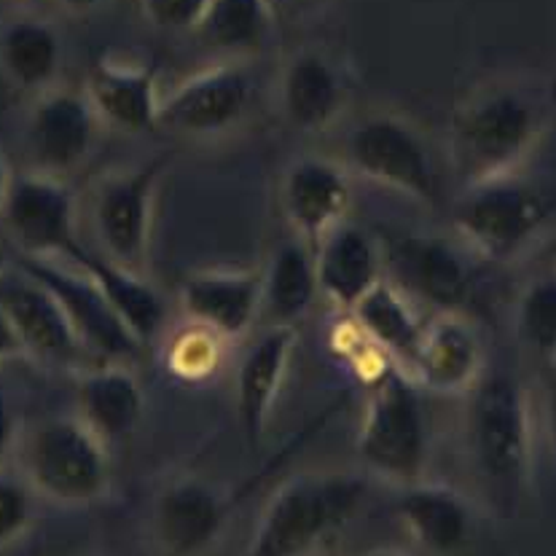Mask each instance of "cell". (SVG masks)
Segmentation results:
<instances>
[{"mask_svg":"<svg viewBox=\"0 0 556 556\" xmlns=\"http://www.w3.org/2000/svg\"><path fill=\"white\" fill-rule=\"evenodd\" d=\"M235 497L202 476H175L151 503V541L159 556H202L226 532Z\"/></svg>","mask_w":556,"mask_h":556,"instance_id":"cell-14","label":"cell"},{"mask_svg":"<svg viewBox=\"0 0 556 556\" xmlns=\"http://www.w3.org/2000/svg\"><path fill=\"white\" fill-rule=\"evenodd\" d=\"M84 92L111 132L143 135L156 129L164 92L149 65L102 56L89 71Z\"/></svg>","mask_w":556,"mask_h":556,"instance_id":"cell-24","label":"cell"},{"mask_svg":"<svg viewBox=\"0 0 556 556\" xmlns=\"http://www.w3.org/2000/svg\"><path fill=\"white\" fill-rule=\"evenodd\" d=\"M180 312L226 342L245 339L261 320V269H197L180 282Z\"/></svg>","mask_w":556,"mask_h":556,"instance_id":"cell-22","label":"cell"},{"mask_svg":"<svg viewBox=\"0 0 556 556\" xmlns=\"http://www.w3.org/2000/svg\"><path fill=\"white\" fill-rule=\"evenodd\" d=\"M226 342L210 328L200 323L186 320L184 328L173 331L164 342V368L173 374L180 382H204V379L215 377L226 361Z\"/></svg>","mask_w":556,"mask_h":556,"instance_id":"cell-31","label":"cell"},{"mask_svg":"<svg viewBox=\"0 0 556 556\" xmlns=\"http://www.w3.org/2000/svg\"><path fill=\"white\" fill-rule=\"evenodd\" d=\"M20 419H16L14 404H11V395L5 390L3 379H0V468L5 465V459L14 455L16 439H20Z\"/></svg>","mask_w":556,"mask_h":556,"instance_id":"cell-34","label":"cell"},{"mask_svg":"<svg viewBox=\"0 0 556 556\" xmlns=\"http://www.w3.org/2000/svg\"><path fill=\"white\" fill-rule=\"evenodd\" d=\"M14 261L49 288L89 361L129 363V366L140 361L143 344L124 328V323L118 320L116 312L111 309L100 288L81 266L62 258H16L14 255Z\"/></svg>","mask_w":556,"mask_h":556,"instance_id":"cell-13","label":"cell"},{"mask_svg":"<svg viewBox=\"0 0 556 556\" xmlns=\"http://www.w3.org/2000/svg\"><path fill=\"white\" fill-rule=\"evenodd\" d=\"M425 395L401 366H390L368 384L355 435L357 463L368 479L401 490L428 476L433 439Z\"/></svg>","mask_w":556,"mask_h":556,"instance_id":"cell-5","label":"cell"},{"mask_svg":"<svg viewBox=\"0 0 556 556\" xmlns=\"http://www.w3.org/2000/svg\"><path fill=\"white\" fill-rule=\"evenodd\" d=\"M62 5H65L67 11H73V14H87V11H94L100 9V5H105L108 0H60Z\"/></svg>","mask_w":556,"mask_h":556,"instance_id":"cell-38","label":"cell"},{"mask_svg":"<svg viewBox=\"0 0 556 556\" xmlns=\"http://www.w3.org/2000/svg\"><path fill=\"white\" fill-rule=\"evenodd\" d=\"M140 3L153 27L167 33H186L200 25L210 0H140Z\"/></svg>","mask_w":556,"mask_h":556,"instance_id":"cell-33","label":"cell"},{"mask_svg":"<svg viewBox=\"0 0 556 556\" xmlns=\"http://www.w3.org/2000/svg\"><path fill=\"white\" fill-rule=\"evenodd\" d=\"M554 194L521 169L459 189L455 237L484 264H508L538 242L554 215Z\"/></svg>","mask_w":556,"mask_h":556,"instance_id":"cell-6","label":"cell"},{"mask_svg":"<svg viewBox=\"0 0 556 556\" xmlns=\"http://www.w3.org/2000/svg\"><path fill=\"white\" fill-rule=\"evenodd\" d=\"M14 455L22 479L51 506L89 508L111 492V450L76 414H51L22 428Z\"/></svg>","mask_w":556,"mask_h":556,"instance_id":"cell-4","label":"cell"},{"mask_svg":"<svg viewBox=\"0 0 556 556\" xmlns=\"http://www.w3.org/2000/svg\"><path fill=\"white\" fill-rule=\"evenodd\" d=\"M465 457L481 501L516 516L532 492L535 435L530 393L510 371H490L465 395Z\"/></svg>","mask_w":556,"mask_h":556,"instance_id":"cell-2","label":"cell"},{"mask_svg":"<svg viewBox=\"0 0 556 556\" xmlns=\"http://www.w3.org/2000/svg\"><path fill=\"white\" fill-rule=\"evenodd\" d=\"M16 357H25V353H22V344L20 339H16L14 326H11V320L5 317V312L0 309V366L16 361Z\"/></svg>","mask_w":556,"mask_h":556,"instance_id":"cell-36","label":"cell"},{"mask_svg":"<svg viewBox=\"0 0 556 556\" xmlns=\"http://www.w3.org/2000/svg\"><path fill=\"white\" fill-rule=\"evenodd\" d=\"M299 328H264L248 344L235 371V412L240 433L251 450H258L271 422L282 384L296 355Z\"/></svg>","mask_w":556,"mask_h":556,"instance_id":"cell-20","label":"cell"},{"mask_svg":"<svg viewBox=\"0 0 556 556\" xmlns=\"http://www.w3.org/2000/svg\"><path fill=\"white\" fill-rule=\"evenodd\" d=\"M554 269H556V258H554Z\"/></svg>","mask_w":556,"mask_h":556,"instance_id":"cell-42","label":"cell"},{"mask_svg":"<svg viewBox=\"0 0 556 556\" xmlns=\"http://www.w3.org/2000/svg\"><path fill=\"white\" fill-rule=\"evenodd\" d=\"M0 229L16 258L67 261L81 248L76 189L71 180L36 169L14 173L0 210Z\"/></svg>","mask_w":556,"mask_h":556,"instance_id":"cell-10","label":"cell"},{"mask_svg":"<svg viewBox=\"0 0 556 556\" xmlns=\"http://www.w3.org/2000/svg\"><path fill=\"white\" fill-rule=\"evenodd\" d=\"M0 309L14 326L25 357L65 371L89 366V357L73 333L62 306L51 296L49 288L22 269L16 261L0 275Z\"/></svg>","mask_w":556,"mask_h":556,"instance_id":"cell-16","label":"cell"},{"mask_svg":"<svg viewBox=\"0 0 556 556\" xmlns=\"http://www.w3.org/2000/svg\"><path fill=\"white\" fill-rule=\"evenodd\" d=\"M312 255H315L320 299H326L342 315H350L355 304L379 280H384L382 242L350 218L333 231H328L312 248Z\"/></svg>","mask_w":556,"mask_h":556,"instance_id":"cell-23","label":"cell"},{"mask_svg":"<svg viewBox=\"0 0 556 556\" xmlns=\"http://www.w3.org/2000/svg\"><path fill=\"white\" fill-rule=\"evenodd\" d=\"M167 164V153H159L138 167L113 169L94 184L89 200L98 253L140 275H149L159 186Z\"/></svg>","mask_w":556,"mask_h":556,"instance_id":"cell-8","label":"cell"},{"mask_svg":"<svg viewBox=\"0 0 556 556\" xmlns=\"http://www.w3.org/2000/svg\"><path fill=\"white\" fill-rule=\"evenodd\" d=\"M486 368L484 337L468 312H435L422 323L404 371L425 393L465 399Z\"/></svg>","mask_w":556,"mask_h":556,"instance_id":"cell-15","label":"cell"},{"mask_svg":"<svg viewBox=\"0 0 556 556\" xmlns=\"http://www.w3.org/2000/svg\"><path fill=\"white\" fill-rule=\"evenodd\" d=\"M102 132L84 87L54 84L36 94L22 124V153L25 169L71 180L98 151Z\"/></svg>","mask_w":556,"mask_h":556,"instance_id":"cell-11","label":"cell"},{"mask_svg":"<svg viewBox=\"0 0 556 556\" xmlns=\"http://www.w3.org/2000/svg\"><path fill=\"white\" fill-rule=\"evenodd\" d=\"M554 371H556V366H554Z\"/></svg>","mask_w":556,"mask_h":556,"instance_id":"cell-43","label":"cell"},{"mask_svg":"<svg viewBox=\"0 0 556 556\" xmlns=\"http://www.w3.org/2000/svg\"><path fill=\"white\" fill-rule=\"evenodd\" d=\"M384 277L417 306L430 312H465L479 286V261L457 237H384Z\"/></svg>","mask_w":556,"mask_h":556,"instance_id":"cell-9","label":"cell"},{"mask_svg":"<svg viewBox=\"0 0 556 556\" xmlns=\"http://www.w3.org/2000/svg\"><path fill=\"white\" fill-rule=\"evenodd\" d=\"M514 333L532 361L556 366V269L525 282L514 304Z\"/></svg>","mask_w":556,"mask_h":556,"instance_id":"cell-30","label":"cell"},{"mask_svg":"<svg viewBox=\"0 0 556 556\" xmlns=\"http://www.w3.org/2000/svg\"><path fill=\"white\" fill-rule=\"evenodd\" d=\"M363 470H306L282 481L261 508L242 556H315L366 506Z\"/></svg>","mask_w":556,"mask_h":556,"instance_id":"cell-3","label":"cell"},{"mask_svg":"<svg viewBox=\"0 0 556 556\" xmlns=\"http://www.w3.org/2000/svg\"><path fill=\"white\" fill-rule=\"evenodd\" d=\"M67 261L81 266L92 277V282L100 288L105 302L116 312L124 328L143 344V350L151 348L162 337L169 320V306L162 291L149 280V275H140V271L127 269V266L113 264L105 255L89 251L84 245Z\"/></svg>","mask_w":556,"mask_h":556,"instance_id":"cell-25","label":"cell"},{"mask_svg":"<svg viewBox=\"0 0 556 556\" xmlns=\"http://www.w3.org/2000/svg\"><path fill=\"white\" fill-rule=\"evenodd\" d=\"M353 180L342 159L304 153L288 162L280 178V213L291 237L315 248L344 224L353 210Z\"/></svg>","mask_w":556,"mask_h":556,"instance_id":"cell-17","label":"cell"},{"mask_svg":"<svg viewBox=\"0 0 556 556\" xmlns=\"http://www.w3.org/2000/svg\"><path fill=\"white\" fill-rule=\"evenodd\" d=\"M282 3L293 11H312V9H317L320 3H326V0H282Z\"/></svg>","mask_w":556,"mask_h":556,"instance_id":"cell-39","label":"cell"},{"mask_svg":"<svg viewBox=\"0 0 556 556\" xmlns=\"http://www.w3.org/2000/svg\"><path fill=\"white\" fill-rule=\"evenodd\" d=\"M363 556H408V554H404V552H399V548H374V552H368V554H363Z\"/></svg>","mask_w":556,"mask_h":556,"instance_id":"cell-41","label":"cell"},{"mask_svg":"<svg viewBox=\"0 0 556 556\" xmlns=\"http://www.w3.org/2000/svg\"><path fill=\"white\" fill-rule=\"evenodd\" d=\"M253 100L251 71L242 62H218L162 94L156 129L186 140L224 138L251 116Z\"/></svg>","mask_w":556,"mask_h":556,"instance_id":"cell-12","label":"cell"},{"mask_svg":"<svg viewBox=\"0 0 556 556\" xmlns=\"http://www.w3.org/2000/svg\"><path fill=\"white\" fill-rule=\"evenodd\" d=\"M11 264H14V253H11L9 245H3V242H0V275H3Z\"/></svg>","mask_w":556,"mask_h":556,"instance_id":"cell-40","label":"cell"},{"mask_svg":"<svg viewBox=\"0 0 556 556\" xmlns=\"http://www.w3.org/2000/svg\"><path fill=\"white\" fill-rule=\"evenodd\" d=\"M395 495V516L425 554L459 556L473 543L476 503L463 490L425 476Z\"/></svg>","mask_w":556,"mask_h":556,"instance_id":"cell-19","label":"cell"},{"mask_svg":"<svg viewBox=\"0 0 556 556\" xmlns=\"http://www.w3.org/2000/svg\"><path fill=\"white\" fill-rule=\"evenodd\" d=\"M76 374V417L102 444H124L146 419V388L129 363H89Z\"/></svg>","mask_w":556,"mask_h":556,"instance_id":"cell-21","label":"cell"},{"mask_svg":"<svg viewBox=\"0 0 556 556\" xmlns=\"http://www.w3.org/2000/svg\"><path fill=\"white\" fill-rule=\"evenodd\" d=\"M11 180H14V169H11L9 159L0 153V210H3L5 194H9V189H11Z\"/></svg>","mask_w":556,"mask_h":556,"instance_id":"cell-37","label":"cell"},{"mask_svg":"<svg viewBox=\"0 0 556 556\" xmlns=\"http://www.w3.org/2000/svg\"><path fill=\"white\" fill-rule=\"evenodd\" d=\"M348 105V76L331 54L302 49L288 56L277 78V111L293 132H328L342 122Z\"/></svg>","mask_w":556,"mask_h":556,"instance_id":"cell-18","label":"cell"},{"mask_svg":"<svg viewBox=\"0 0 556 556\" xmlns=\"http://www.w3.org/2000/svg\"><path fill=\"white\" fill-rule=\"evenodd\" d=\"M350 317H353L355 326L401 368L406 366L408 355H412L425 323L422 317H419V306L414 304L404 291H399L388 277L379 280L377 286L355 304Z\"/></svg>","mask_w":556,"mask_h":556,"instance_id":"cell-28","label":"cell"},{"mask_svg":"<svg viewBox=\"0 0 556 556\" xmlns=\"http://www.w3.org/2000/svg\"><path fill=\"white\" fill-rule=\"evenodd\" d=\"M339 159L353 178L382 186L425 207L441 204L439 162L428 135L404 113L374 111L357 118Z\"/></svg>","mask_w":556,"mask_h":556,"instance_id":"cell-7","label":"cell"},{"mask_svg":"<svg viewBox=\"0 0 556 556\" xmlns=\"http://www.w3.org/2000/svg\"><path fill=\"white\" fill-rule=\"evenodd\" d=\"M320 299L312 248L296 237L277 242L261 266V320L264 328H299Z\"/></svg>","mask_w":556,"mask_h":556,"instance_id":"cell-26","label":"cell"},{"mask_svg":"<svg viewBox=\"0 0 556 556\" xmlns=\"http://www.w3.org/2000/svg\"><path fill=\"white\" fill-rule=\"evenodd\" d=\"M552 116V94L535 84L492 81L465 94L446 127V156L459 189L521 169Z\"/></svg>","mask_w":556,"mask_h":556,"instance_id":"cell-1","label":"cell"},{"mask_svg":"<svg viewBox=\"0 0 556 556\" xmlns=\"http://www.w3.org/2000/svg\"><path fill=\"white\" fill-rule=\"evenodd\" d=\"M36 492L20 470L0 468V552L20 543L36 525Z\"/></svg>","mask_w":556,"mask_h":556,"instance_id":"cell-32","label":"cell"},{"mask_svg":"<svg viewBox=\"0 0 556 556\" xmlns=\"http://www.w3.org/2000/svg\"><path fill=\"white\" fill-rule=\"evenodd\" d=\"M197 33L220 62H242L266 47L271 33L269 0H210Z\"/></svg>","mask_w":556,"mask_h":556,"instance_id":"cell-29","label":"cell"},{"mask_svg":"<svg viewBox=\"0 0 556 556\" xmlns=\"http://www.w3.org/2000/svg\"><path fill=\"white\" fill-rule=\"evenodd\" d=\"M62 60V38L47 20L20 16L0 30V73L11 87L30 98L60 84Z\"/></svg>","mask_w":556,"mask_h":556,"instance_id":"cell-27","label":"cell"},{"mask_svg":"<svg viewBox=\"0 0 556 556\" xmlns=\"http://www.w3.org/2000/svg\"><path fill=\"white\" fill-rule=\"evenodd\" d=\"M543 433H546L548 452H552L556 465V371L552 368L546 390H543Z\"/></svg>","mask_w":556,"mask_h":556,"instance_id":"cell-35","label":"cell"}]
</instances>
